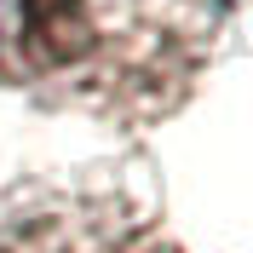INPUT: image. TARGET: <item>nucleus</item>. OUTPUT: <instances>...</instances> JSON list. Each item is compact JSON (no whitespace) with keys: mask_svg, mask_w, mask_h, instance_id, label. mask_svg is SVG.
Returning <instances> with one entry per match:
<instances>
[{"mask_svg":"<svg viewBox=\"0 0 253 253\" xmlns=\"http://www.w3.org/2000/svg\"><path fill=\"white\" fill-rule=\"evenodd\" d=\"M86 52L81 0H0V58L17 75H52Z\"/></svg>","mask_w":253,"mask_h":253,"instance_id":"2","label":"nucleus"},{"mask_svg":"<svg viewBox=\"0 0 253 253\" xmlns=\"http://www.w3.org/2000/svg\"><path fill=\"white\" fill-rule=\"evenodd\" d=\"M0 253H184L126 196H52L0 224Z\"/></svg>","mask_w":253,"mask_h":253,"instance_id":"1","label":"nucleus"}]
</instances>
